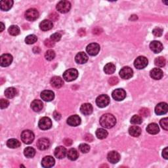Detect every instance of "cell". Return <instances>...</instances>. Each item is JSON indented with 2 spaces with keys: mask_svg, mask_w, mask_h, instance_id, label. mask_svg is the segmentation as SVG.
Listing matches in <instances>:
<instances>
[{
  "mask_svg": "<svg viewBox=\"0 0 168 168\" xmlns=\"http://www.w3.org/2000/svg\"><path fill=\"white\" fill-rule=\"evenodd\" d=\"M100 124L105 128H112L116 124V119L111 114H105L100 118Z\"/></svg>",
  "mask_w": 168,
  "mask_h": 168,
  "instance_id": "cell-1",
  "label": "cell"
},
{
  "mask_svg": "<svg viewBox=\"0 0 168 168\" xmlns=\"http://www.w3.org/2000/svg\"><path fill=\"white\" fill-rule=\"evenodd\" d=\"M78 76V72L75 68H70L63 73V78L66 82H72Z\"/></svg>",
  "mask_w": 168,
  "mask_h": 168,
  "instance_id": "cell-2",
  "label": "cell"
},
{
  "mask_svg": "<svg viewBox=\"0 0 168 168\" xmlns=\"http://www.w3.org/2000/svg\"><path fill=\"white\" fill-rule=\"evenodd\" d=\"M21 140L25 144H31L34 140V134L30 130H25L21 133Z\"/></svg>",
  "mask_w": 168,
  "mask_h": 168,
  "instance_id": "cell-3",
  "label": "cell"
},
{
  "mask_svg": "<svg viewBox=\"0 0 168 168\" xmlns=\"http://www.w3.org/2000/svg\"><path fill=\"white\" fill-rule=\"evenodd\" d=\"M71 4L68 1H61L57 5V9L61 13H66L70 10Z\"/></svg>",
  "mask_w": 168,
  "mask_h": 168,
  "instance_id": "cell-4",
  "label": "cell"
},
{
  "mask_svg": "<svg viewBox=\"0 0 168 168\" xmlns=\"http://www.w3.org/2000/svg\"><path fill=\"white\" fill-rule=\"evenodd\" d=\"M148 63V61L145 57L139 56L134 61V66L138 70H141L145 68Z\"/></svg>",
  "mask_w": 168,
  "mask_h": 168,
  "instance_id": "cell-5",
  "label": "cell"
},
{
  "mask_svg": "<svg viewBox=\"0 0 168 168\" xmlns=\"http://www.w3.org/2000/svg\"><path fill=\"white\" fill-rule=\"evenodd\" d=\"M110 103V98L107 95H101L96 98L97 105L100 108H105Z\"/></svg>",
  "mask_w": 168,
  "mask_h": 168,
  "instance_id": "cell-6",
  "label": "cell"
},
{
  "mask_svg": "<svg viewBox=\"0 0 168 168\" xmlns=\"http://www.w3.org/2000/svg\"><path fill=\"white\" fill-rule=\"evenodd\" d=\"M38 126L42 130H48L52 126L51 120L48 117H43L39 121Z\"/></svg>",
  "mask_w": 168,
  "mask_h": 168,
  "instance_id": "cell-7",
  "label": "cell"
},
{
  "mask_svg": "<svg viewBox=\"0 0 168 168\" xmlns=\"http://www.w3.org/2000/svg\"><path fill=\"white\" fill-rule=\"evenodd\" d=\"M39 17V12L36 9H29L25 13V18L29 21L36 20Z\"/></svg>",
  "mask_w": 168,
  "mask_h": 168,
  "instance_id": "cell-8",
  "label": "cell"
},
{
  "mask_svg": "<svg viewBox=\"0 0 168 168\" xmlns=\"http://www.w3.org/2000/svg\"><path fill=\"white\" fill-rule=\"evenodd\" d=\"M112 98L117 101H123L126 97V92L122 89H115L112 93Z\"/></svg>",
  "mask_w": 168,
  "mask_h": 168,
  "instance_id": "cell-9",
  "label": "cell"
},
{
  "mask_svg": "<svg viewBox=\"0 0 168 168\" xmlns=\"http://www.w3.org/2000/svg\"><path fill=\"white\" fill-rule=\"evenodd\" d=\"M88 53L91 56L97 55L100 51V45L96 43H93L88 45L86 48Z\"/></svg>",
  "mask_w": 168,
  "mask_h": 168,
  "instance_id": "cell-10",
  "label": "cell"
},
{
  "mask_svg": "<svg viewBox=\"0 0 168 168\" xmlns=\"http://www.w3.org/2000/svg\"><path fill=\"white\" fill-rule=\"evenodd\" d=\"M133 75V71L129 66H125L121 69L120 71V76L121 78L128 79L131 78Z\"/></svg>",
  "mask_w": 168,
  "mask_h": 168,
  "instance_id": "cell-11",
  "label": "cell"
},
{
  "mask_svg": "<svg viewBox=\"0 0 168 168\" xmlns=\"http://www.w3.org/2000/svg\"><path fill=\"white\" fill-rule=\"evenodd\" d=\"M13 62V57L10 54H3L0 57V65L3 67L9 66Z\"/></svg>",
  "mask_w": 168,
  "mask_h": 168,
  "instance_id": "cell-12",
  "label": "cell"
},
{
  "mask_svg": "<svg viewBox=\"0 0 168 168\" xmlns=\"http://www.w3.org/2000/svg\"><path fill=\"white\" fill-rule=\"evenodd\" d=\"M168 107L166 102H160L155 108V113L157 115H163L167 112Z\"/></svg>",
  "mask_w": 168,
  "mask_h": 168,
  "instance_id": "cell-13",
  "label": "cell"
},
{
  "mask_svg": "<svg viewBox=\"0 0 168 168\" xmlns=\"http://www.w3.org/2000/svg\"><path fill=\"white\" fill-rule=\"evenodd\" d=\"M37 147L40 150H45L48 149L50 146V142L49 139L46 138H41L37 141Z\"/></svg>",
  "mask_w": 168,
  "mask_h": 168,
  "instance_id": "cell-14",
  "label": "cell"
},
{
  "mask_svg": "<svg viewBox=\"0 0 168 168\" xmlns=\"http://www.w3.org/2000/svg\"><path fill=\"white\" fill-rule=\"evenodd\" d=\"M150 48L154 53H159L163 50V45L158 41H153L150 43Z\"/></svg>",
  "mask_w": 168,
  "mask_h": 168,
  "instance_id": "cell-15",
  "label": "cell"
},
{
  "mask_svg": "<svg viewBox=\"0 0 168 168\" xmlns=\"http://www.w3.org/2000/svg\"><path fill=\"white\" fill-rule=\"evenodd\" d=\"M55 160L51 156H48L44 157L42 161V165L43 167L49 168L53 167L55 165Z\"/></svg>",
  "mask_w": 168,
  "mask_h": 168,
  "instance_id": "cell-16",
  "label": "cell"
},
{
  "mask_svg": "<svg viewBox=\"0 0 168 168\" xmlns=\"http://www.w3.org/2000/svg\"><path fill=\"white\" fill-rule=\"evenodd\" d=\"M107 158L108 161L111 162L112 164H116L120 160V155L116 151H111L108 154Z\"/></svg>",
  "mask_w": 168,
  "mask_h": 168,
  "instance_id": "cell-17",
  "label": "cell"
},
{
  "mask_svg": "<svg viewBox=\"0 0 168 168\" xmlns=\"http://www.w3.org/2000/svg\"><path fill=\"white\" fill-rule=\"evenodd\" d=\"M41 97L43 101L49 102L54 99L55 94L52 91L45 90L41 93Z\"/></svg>",
  "mask_w": 168,
  "mask_h": 168,
  "instance_id": "cell-18",
  "label": "cell"
},
{
  "mask_svg": "<svg viewBox=\"0 0 168 168\" xmlns=\"http://www.w3.org/2000/svg\"><path fill=\"white\" fill-rule=\"evenodd\" d=\"M150 77H151L152 79L155 80H159L163 77L164 73L161 69L156 68H153L152 70L150 71Z\"/></svg>",
  "mask_w": 168,
  "mask_h": 168,
  "instance_id": "cell-19",
  "label": "cell"
},
{
  "mask_svg": "<svg viewBox=\"0 0 168 168\" xmlns=\"http://www.w3.org/2000/svg\"><path fill=\"white\" fill-rule=\"evenodd\" d=\"M67 124L73 127L79 125L81 124V118L78 115H73L69 117L67 120Z\"/></svg>",
  "mask_w": 168,
  "mask_h": 168,
  "instance_id": "cell-20",
  "label": "cell"
},
{
  "mask_svg": "<svg viewBox=\"0 0 168 168\" xmlns=\"http://www.w3.org/2000/svg\"><path fill=\"white\" fill-rule=\"evenodd\" d=\"M66 153H67L66 149L62 146L57 147L55 150V152H54L55 157L57 158L58 159H62L65 158L66 156Z\"/></svg>",
  "mask_w": 168,
  "mask_h": 168,
  "instance_id": "cell-21",
  "label": "cell"
},
{
  "mask_svg": "<svg viewBox=\"0 0 168 168\" xmlns=\"http://www.w3.org/2000/svg\"><path fill=\"white\" fill-rule=\"evenodd\" d=\"M75 61L78 64L83 65L88 61V57L84 52H79L75 57Z\"/></svg>",
  "mask_w": 168,
  "mask_h": 168,
  "instance_id": "cell-22",
  "label": "cell"
},
{
  "mask_svg": "<svg viewBox=\"0 0 168 168\" xmlns=\"http://www.w3.org/2000/svg\"><path fill=\"white\" fill-rule=\"evenodd\" d=\"M51 85L53 86L55 88H60L63 85L64 82L63 80L61 79V78L59 76H54L51 78Z\"/></svg>",
  "mask_w": 168,
  "mask_h": 168,
  "instance_id": "cell-23",
  "label": "cell"
},
{
  "mask_svg": "<svg viewBox=\"0 0 168 168\" xmlns=\"http://www.w3.org/2000/svg\"><path fill=\"white\" fill-rule=\"evenodd\" d=\"M13 1L12 0H3L0 2V9L4 11H7L13 7Z\"/></svg>",
  "mask_w": 168,
  "mask_h": 168,
  "instance_id": "cell-24",
  "label": "cell"
},
{
  "mask_svg": "<svg viewBox=\"0 0 168 168\" xmlns=\"http://www.w3.org/2000/svg\"><path fill=\"white\" fill-rule=\"evenodd\" d=\"M53 22L49 20H44L40 22L39 24V28L43 31L49 30L53 28Z\"/></svg>",
  "mask_w": 168,
  "mask_h": 168,
  "instance_id": "cell-25",
  "label": "cell"
},
{
  "mask_svg": "<svg viewBox=\"0 0 168 168\" xmlns=\"http://www.w3.org/2000/svg\"><path fill=\"white\" fill-rule=\"evenodd\" d=\"M80 111L84 115H89L93 112V107L89 103H84L81 106Z\"/></svg>",
  "mask_w": 168,
  "mask_h": 168,
  "instance_id": "cell-26",
  "label": "cell"
},
{
  "mask_svg": "<svg viewBox=\"0 0 168 168\" xmlns=\"http://www.w3.org/2000/svg\"><path fill=\"white\" fill-rule=\"evenodd\" d=\"M43 107V104L42 101L40 100H34L31 103V108L34 112H39L41 111Z\"/></svg>",
  "mask_w": 168,
  "mask_h": 168,
  "instance_id": "cell-27",
  "label": "cell"
},
{
  "mask_svg": "<svg viewBox=\"0 0 168 168\" xmlns=\"http://www.w3.org/2000/svg\"><path fill=\"white\" fill-rule=\"evenodd\" d=\"M147 131L151 135H156L159 133L160 129L157 124L152 123V124H150L147 126Z\"/></svg>",
  "mask_w": 168,
  "mask_h": 168,
  "instance_id": "cell-28",
  "label": "cell"
},
{
  "mask_svg": "<svg viewBox=\"0 0 168 168\" xmlns=\"http://www.w3.org/2000/svg\"><path fill=\"white\" fill-rule=\"evenodd\" d=\"M129 133L132 137H138L141 134V129L138 126H131L129 128Z\"/></svg>",
  "mask_w": 168,
  "mask_h": 168,
  "instance_id": "cell-29",
  "label": "cell"
},
{
  "mask_svg": "<svg viewBox=\"0 0 168 168\" xmlns=\"http://www.w3.org/2000/svg\"><path fill=\"white\" fill-rule=\"evenodd\" d=\"M67 156H68V158L69 160H70L72 161H74V160L78 159V156H79V154H78L76 149L71 148L68 150V152L67 153Z\"/></svg>",
  "mask_w": 168,
  "mask_h": 168,
  "instance_id": "cell-30",
  "label": "cell"
},
{
  "mask_svg": "<svg viewBox=\"0 0 168 168\" xmlns=\"http://www.w3.org/2000/svg\"><path fill=\"white\" fill-rule=\"evenodd\" d=\"M7 146L10 148H16L20 146V143L15 138H11L7 141Z\"/></svg>",
  "mask_w": 168,
  "mask_h": 168,
  "instance_id": "cell-31",
  "label": "cell"
},
{
  "mask_svg": "<svg viewBox=\"0 0 168 168\" xmlns=\"http://www.w3.org/2000/svg\"><path fill=\"white\" fill-rule=\"evenodd\" d=\"M17 94L16 89L15 88H8L5 91V95L8 98H12Z\"/></svg>",
  "mask_w": 168,
  "mask_h": 168,
  "instance_id": "cell-32",
  "label": "cell"
},
{
  "mask_svg": "<svg viewBox=\"0 0 168 168\" xmlns=\"http://www.w3.org/2000/svg\"><path fill=\"white\" fill-rule=\"evenodd\" d=\"M104 71L107 74H112L116 71V66L113 63H108L104 67Z\"/></svg>",
  "mask_w": 168,
  "mask_h": 168,
  "instance_id": "cell-33",
  "label": "cell"
},
{
  "mask_svg": "<svg viewBox=\"0 0 168 168\" xmlns=\"http://www.w3.org/2000/svg\"><path fill=\"white\" fill-rule=\"evenodd\" d=\"M24 154L26 158H33L36 154V150L32 147H27L24 150Z\"/></svg>",
  "mask_w": 168,
  "mask_h": 168,
  "instance_id": "cell-34",
  "label": "cell"
},
{
  "mask_svg": "<svg viewBox=\"0 0 168 168\" xmlns=\"http://www.w3.org/2000/svg\"><path fill=\"white\" fill-rule=\"evenodd\" d=\"M96 136L99 139H104L107 137L108 136V132L107 130L102 128L98 129L96 131Z\"/></svg>",
  "mask_w": 168,
  "mask_h": 168,
  "instance_id": "cell-35",
  "label": "cell"
},
{
  "mask_svg": "<svg viewBox=\"0 0 168 168\" xmlns=\"http://www.w3.org/2000/svg\"><path fill=\"white\" fill-rule=\"evenodd\" d=\"M8 32L9 33L10 35L11 36H17L19 35L20 33V28L15 25H12L11 26L9 29H8Z\"/></svg>",
  "mask_w": 168,
  "mask_h": 168,
  "instance_id": "cell-36",
  "label": "cell"
},
{
  "mask_svg": "<svg viewBox=\"0 0 168 168\" xmlns=\"http://www.w3.org/2000/svg\"><path fill=\"white\" fill-rule=\"evenodd\" d=\"M154 64L158 67H164L166 65V59L163 57H157L154 61Z\"/></svg>",
  "mask_w": 168,
  "mask_h": 168,
  "instance_id": "cell-37",
  "label": "cell"
},
{
  "mask_svg": "<svg viewBox=\"0 0 168 168\" xmlns=\"http://www.w3.org/2000/svg\"><path fill=\"white\" fill-rule=\"evenodd\" d=\"M38 40V38L36 35H34V34H32V35H29L26 36L25 38V42L27 44H33L34 43H36Z\"/></svg>",
  "mask_w": 168,
  "mask_h": 168,
  "instance_id": "cell-38",
  "label": "cell"
},
{
  "mask_svg": "<svg viewBox=\"0 0 168 168\" xmlns=\"http://www.w3.org/2000/svg\"><path fill=\"white\" fill-rule=\"evenodd\" d=\"M55 53L53 50L49 49L48 51H46V53L45 54V58L46 60L48 61H52L55 59Z\"/></svg>",
  "mask_w": 168,
  "mask_h": 168,
  "instance_id": "cell-39",
  "label": "cell"
},
{
  "mask_svg": "<svg viewBox=\"0 0 168 168\" xmlns=\"http://www.w3.org/2000/svg\"><path fill=\"white\" fill-rule=\"evenodd\" d=\"M143 122L142 117L138 115H134L131 119V123L133 124H141Z\"/></svg>",
  "mask_w": 168,
  "mask_h": 168,
  "instance_id": "cell-40",
  "label": "cell"
},
{
  "mask_svg": "<svg viewBox=\"0 0 168 168\" xmlns=\"http://www.w3.org/2000/svg\"><path fill=\"white\" fill-rule=\"evenodd\" d=\"M79 148L80 150V151L83 153H88L90 150V147L88 144H85V143L81 144L79 146Z\"/></svg>",
  "mask_w": 168,
  "mask_h": 168,
  "instance_id": "cell-41",
  "label": "cell"
},
{
  "mask_svg": "<svg viewBox=\"0 0 168 168\" xmlns=\"http://www.w3.org/2000/svg\"><path fill=\"white\" fill-rule=\"evenodd\" d=\"M160 124L162 128L167 131L168 129V118H165L161 119L160 121Z\"/></svg>",
  "mask_w": 168,
  "mask_h": 168,
  "instance_id": "cell-42",
  "label": "cell"
},
{
  "mask_svg": "<svg viewBox=\"0 0 168 168\" xmlns=\"http://www.w3.org/2000/svg\"><path fill=\"white\" fill-rule=\"evenodd\" d=\"M61 34H59V33H55L53 34H52V35L51 36V39L53 40V41L54 42H59L61 40Z\"/></svg>",
  "mask_w": 168,
  "mask_h": 168,
  "instance_id": "cell-43",
  "label": "cell"
},
{
  "mask_svg": "<svg viewBox=\"0 0 168 168\" xmlns=\"http://www.w3.org/2000/svg\"><path fill=\"white\" fill-rule=\"evenodd\" d=\"M152 34L156 37H160L163 34V30L160 28H156L152 30Z\"/></svg>",
  "mask_w": 168,
  "mask_h": 168,
  "instance_id": "cell-44",
  "label": "cell"
},
{
  "mask_svg": "<svg viewBox=\"0 0 168 168\" xmlns=\"http://www.w3.org/2000/svg\"><path fill=\"white\" fill-rule=\"evenodd\" d=\"M139 114L143 117H147L150 115V111L148 108H143L139 111Z\"/></svg>",
  "mask_w": 168,
  "mask_h": 168,
  "instance_id": "cell-45",
  "label": "cell"
},
{
  "mask_svg": "<svg viewBox=\"0 0 168 168\" xmlns=\"http://www.w3.org/2000/svg\"><path fill=\"white\" fill-rule=\"evenodd\" d=\"M55 43L53 40L51 39H45V42H44V44L46 46V47H48V48H53L54 47V45H55Z\"/></svg>",
  "mask_w": 168,
  "mask_h": 168,
  "instance_id": "cell-46",
  "label": "cell"
},
{
  "mask_svg": "<svg viewBox=\"0 0 168 168\" xmlns=\"http://www.w3.org/2000/svg\"><path fill=\"white\" fill-rule=\"evenodd\" d=\"M9 105V102L6 99H3V98H2V99H1V101H0V107H1L2 109L6 108L7 107H8Z\"/></svg>",
  "mask_w": 168,
  "mask_h": 168,
  "instance_id": "cell-47",
  "label": "cell"
},
{
  "mask_svg": "<svg viewBox=\"0 0 168 168\" xmlns=\"http://www.w3.org/2000/svg\"><path fill=\"white\" fill-rule=\"evenodd\" d=\"M108 83L111 85H115L118 83V79L116 77H112L108 79Z\"/></svg>",
  "mask_w": 168,
  "mask_h": 168,
  "instance_id": "cell-48",
  "label": "cell"
},
{
  "mask_svg": "<svg viewBox=\"0 0 168 168\" xmlns=\"http://www.w3.org/2000/svg\"><path fill=\"white\" fill-rule=\"evenodd\" d=\"M49 19L52 20L56 21L58 19H59V15H58L56 13H53L49 15Z\"/></svg>",
  "mask_w": 168,
  "mask_h": 168,
  "instance_id": "cell-49",
  "label": "cell"
},
{
  "mask_svg": "<svg viewBox=\"0 0 168 168\" xmlns=\"http://www.w3.org/2000/svg\"><path fill=\"white\" fill-rule=\"evenodd\" d=\"M64 143H65L66 146H70L71 144H72V141L70 139V138H65L63 141Z\"/></svg>",
  "mask_w": 168,
  "mask_h": 168,
  "instance_id": "cell-50",
  "label": "cell"
},
{
  "mask_svg": "<svg viewBox=\"0 0 168 168\" xmlns=\"http://www.w3.org/2000/svg\"><path fill=\"white\" fill-rule=\"evenodd\" d=\"M53 117H54V118H55L56 120L59 121V120L61 118V115L59 112H58L55 111L54 113H53Z\"/></svg>",
  "mask_w": 168,
  "mask_h": 168,
  "instance_id": "cell-51",
  "label": "cell"
},
{
  "mask_svg": "<svg viewBox=\"0 0 168 168\" xmlns=\"http://www.w3.org/2000/svg\"><path fill=\"white\" fill-rule=\"evenodd\" d=\"M85 140L88 142H91V141H93V138L91 135L87 134L85 136Z\"/></svg>",
  "mask_w": 168,
  "mask_h": 168,
  "instance_id": "cell-52",
  "label": "cell"
},
{
  "mask_svg": "<svg viewBox=\"0 0 168 168\" xmlns=\"http://www.w3.org/2000/svg\"><path fill=\"white\" fill-rule=\"evenodd\" d=\"M162 156H163V157L166 160H167L168 158V156H167V147L165 148L163 150V151H162Z\"/></svg>",
  "mask_w": 168,
  "mask_h": 168,
  "instance_id": "cell-53",
  "label": "cell"
},
{
  "mask_svg": "<svg viewBox=\"0 0 168 168\" xmlns=\"http://www.w3.org/2000/svg\"><path fill=\"white\" fill-rule=\"evenodd\" d=\"M81 33H83V35L84 36L85 35V30H84V29H80V30L78 31V34H79V35H80V34H81Z\"/></svg>",
  "mask_w": 168,
  "mask_h": 168,
  "instance_id": "cell-54",
  "label": "cell"
},
{
  "mask_svg": "<svg viewBox=\"0 0 168 168\" xmlns=\"http://www.w3.org/2000/svg\"><path fill=\"white\" fill-rule=\"evenodd\" d=\"M1 25H2L1 26V32H3V30H4V28H5L4 26H4V24H3V22H1Z\"/></svg>",
  "mask_w": 168,
  "mask_h": 168,
  "instance_id": "cell-55",
  "label": "cell"
}]
</instances>
